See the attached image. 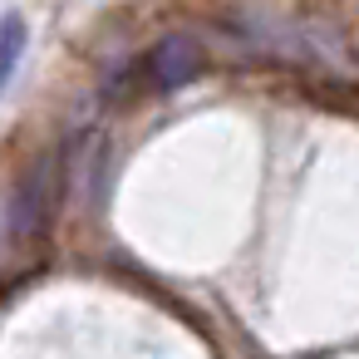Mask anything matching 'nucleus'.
<instances>
[{
	"label": "nucleus",
	"instance_id": "nucleus-1",
	"mask_svg": "<svg viewBox=\"0 0 359 359\" xmlns=\"http://www.w3.org/2000/svg\"><path fill=\"white\" fill-rule=\"evenodd\" d=\"M50 197H55V163L50 158H35L25 168V177L15 182L11 192V207H6V231L15 246L35 241L45 231V217H50Z\"/></svg>",
	"mask_w": 359,
	"mask_h": 359
},
{
	"label": "nucleus",
	"instance_id": "nucleus-2",
	"mask_svg": "<svg viewBox=\"0 0 359 359\" xmlns=\"http://www.w3.org/2000/svg\"><path fill=\"white\" fill-rule=\"evenodd\" d=\"M197 69H202V50H197L187 35H168V40H158L153 55H148V74H153L158 89H182V84H192Z\"/></svg>",
	"mask_w": 359,
	"mask_h": 359
},
{
	"label": "nucleus",
	"instance_id": "nucleus-3",
	"mask_svg": "<svg viewBox=\"0 0 359 359\" xmlns=\"http://www.w3.org/2000/svg\"><path fill=\"white\" fill-rule=\"evenodd\" d=\"M25 45H30L25 15L20 11H6V15H0V99H6V89H11V79H15L20 60H25Z\"/></svg>",
	"mask_w": 359,
	"mask_h": 359
}]
</instances>
